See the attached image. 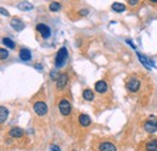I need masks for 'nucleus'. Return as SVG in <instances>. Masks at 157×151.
Listing matches in <instances>:
<instances>
[{
  "instance_id": "2eb2a0df",
  "label": "nucleus",
  "mask_w": 157,
  "mask_h": 151,
  "mask_svg": "<svg viewBox=\"0 0 157 151\" xmlns=\"http://www.w3.org/2000/svg\"><path fill=\"white\" fill-rule=\"evenodd\" d=\"M33 4H30L29 1H21L20 4H18V9H20L21 11H30V10H33Z\"/></svg>"
},
{
  "instance_id": "c85d7f7f",
  "label": "nucleus",
  "mask_w": 157,
  "mask_h": 151,
  "mask_svg": "<svg viewBox=\"0 0 157 151\" xmlns=\"http://www.w3.org/2000/svg\"><path fill=\"white\" fill-rule=\"evenodd\" d=\"M73 151H75V150H73Z\"/></svg>"
},
{
  "instance_id": "a211bd4d",
  "label": "nucleus",
  "mask_w": 157,
  "mask_h": 151,
  "mask_svg": "<svg viewBox=\"0 0 157 151\" xmlns=\"http://www.w3.org/2000/svg\"><path fill=\"white\" fill-rule=\"evenodd\" d=\"M146 151H157V140H150L146 146H145Z\"/></svg>"
},
{
  "instance_id": "393cba45",
  "label": "nucleus",
  "mask_w": 157,
  "mask_h": 151,
  "mask_svg": "<svg viewBox=\"0 0 157 151\" xmlns=\"http://www.w3.org/2000/svg\"><path fill=\"white\" fill-rule=\"evenodd\" d=\"M128 2H129V5H132V6H134V5H137L138 2V0H128Z\"/></svg>"
},
{
  "instance_id": "f03ea898",
  "label": "nucleus",
  "mask_w": 157,
  "mask_h": 151,
  "mask_svg": "<svg viewBox=\"0 0 157 151\" xmlns=\"http://www.w3.org/2000/svg\"><path fill=\"white\" fill-rule=\"evenodd\" d=\"M144 130L147 133H155L157 131V118L155 116H151L147 122L144 123Z\"/></svg>"
},
{
  "instance_id": "6e6552de",
  "label": "nucleus",
  "mask_w": 157,
  "mask_h": 151,
  "mask_svg": "<svg viewBox=\"0 0 157 151\" xmlns=\"http://www.w3.org/2000/svg\"><path fill=\"white\" fill-rule=\"evenodd\" d=\"M10 24H11V27H12L16 32H21V30H23V29L25 28V24H24L20 18H12L11 22H10Z\"/></svg>"
},
{
  "instance_id": "39448f33",
  "label": "nucleus",
  "mask_w": 157,
  "mask_h": 151,
  "mask_svg": "<svg viewBox=\"0 0 157 151\" xmlns=\"http://www.w3.org/2000/svg\"><path fill=\"white\" fill-rule=\"evenodd\" d=\"M47 105H46V103H44V102H36L35 104H34V111L38 114L39 116H44V115H46L47 114Z\"/></svg>"
},
{
  "instance_id": "5701e85b",
  "label": "nucleus",
  "mask_w": 157,
  "mask_h": 151,
  "mask_svg": "<svg viewBox=\"0 0 157 151\" xmlns=\"http://www.w3.org/2000/svg\"><path fill=\"white\" fill-rule=\"evenodd\" d=\"M0 14H1V15H4V16H9L7 10H5V9H2V7H0Z\"/></svg>"
},
{
  "instance_id": "0eeeda50",
  "label": "nucleus",
  "mask_w": 157,
  "mask_h": 151,
  "mask_svg": "<svg viewBox=\"0 0 157 151\" xmlns=\"http://www.w3.org/2000/svg\"><path fill=\"white\" fill-rule=\"evenodd\" d=\"M137 56H138V58H139V60H140V63H141L144 67H146L147 69H151L152 67H155V63H154L152 60H150L149 58H146L144 55H140L139 52H137Z\"/></svg>"
},
{
  "instance_id": "6ab92c4d",
  "label": "nucleus",
  "mask_w": 157,
  "mask_h": 151,
  "mask_svg": "<svg viewBox=\"0 0 157 151\" xmlns=\"http://www.w3.org/2000/svg\"><path fill=\"white\" fill-rule=\"evenodd\" d=\"M82 95H83V99H86V100H88V102L94 99V95H93V92H92L91 90H85Z\"/></svg>"
},
{
  "instance_id": "4be33fe9",
  "label": "nucleus",
  "mask_w": 157,
  "mask_h": 151,
  "mask_svg": "<svg viewBox=\"0 0 157 151\" xmlns=\"http://www.w3.org/2000/svg\"><path fill=\"white\" fill-rule=\"evenodd\" d=\"M9 57V51L6 48H0V60H4Z\"/></svg>"
},
{
  "instance_id": "ddd939ff",
  "label": "nucleus",
  "mask_w": 157,
  "mask_h": 151,
  "mask_svg": "<svg viewBox=\"0 0 157 151\" xmlns=\"http://www.w3.org/2000/svg\"><path fill=\"white\" fill-rule=\"evenodd\" d=\"M78 121H80V125L83 126V127H87V126L91 125V118H90V116L86 115V114H81V115L78 116Z\"/></svg>"
},
{
  "instance_id": "dca6fc26",
  "label": "nucleus",
  "mask_w": 157,
  "mask_h": 151,
  "mask_svg": "<svg viewBox=\"0 0 157 151\" xmlns=\"http://www.w3.org/2000/svg\"><path fill=\"white\" fill-rule=\"evenodd\" d=\"M7 116H9V110L5 106H0V125L6 121Z\"/></svg>"
},
{
  "instance_id": "423d86ee",
  "label": "nucleus",
  "mask_w": 157,
  "mask_h": 151,
  "mask_svg": "<svg viewBox=\"0 0 157 151\" xmlns=\"http://www.w3.org/2000/svg\"><path fill=\"white\" fill-rule=\"evenodd\" d=\"M36 30L39 32L40 35L44 39H48L51 37V29H50L46 24H42V23L38 24V25H36Z\"/></svg>"
},
{
  "instance_id": "9d476101",
  "label": "nucleus",
  "mask_w": 157,
  "mask_h": 151,
  "mask_svg": "<svg viewBox=\"0 0 157 151\" xmlns=\"http://www.w3.org/2000/svg\"><path fill=\"white\" fill-rule=\"evenodd\" d=\"M94 90H96L98 93H105V92L108 91V85H106L105 81L100 80V81H98V82H96V85H94Z\"/></svg>"
},
{
  "instance_id": "f8f14e48",
  "label": "nucleus",
  "mask_w": 157,
  "mask_h": 151,
  "mask_svg": "<svg viewBox=\"0 0 157 151\" xmlns=\"http://www.w3.org/2000/svg\"><path fill=\"white\" fill-rule=\"evenodd\" d=\"M20 58H21V60H23V62L30 60V59H32V53H30V51L27 50V48H22L20 51Z\"/></svg>"
},
{
  "instance_id": "9b49d317",
  "label": "nucleus",
  "mask_w": 157,
  "mask_h": 151,
  "mask_svg": "<svg viewBox=\"0 0 157 151\" xmlns=\"http://www.w3.org/2000/svg\"><path fill=\"white\" fill-rule=\"evenodd\" d=\"M99 151H117L116 146L110 141H104L99 145Z\"/></svg>"
},
{
  "instance_id": "1a4fd4ad",
  "label": "nucleus",
  "mask_w": 157,
  "mask_h": 151,
  "mask_svg": "<svg viewBox=\"0 0 157 151\" xmlns=\"http://www.w3.org/2000/svg\"><path fill=\"white\" fill-rule=\"evenodd\" d=\"M68 75L67 74H60L59 77L57 79V81H56V83H57V88L58 90H63L64 87H65V85L68 83Z\"/></svg>"
},
{
  "instance_id": "cd10ccee",
  "label": "nucleus",
  "mask_w": 157,
  "mask_h": 151,
  "mask_svg": "<svg viewBox=\"0 0 157 151\" xmlns=\"http://www.w3.org/2000/svg\"><path fill=\"white\" fill-rule=\"evenodd\" d=\"M35 68H36V69H40V70H41V69H42V67H41V65H40V64H36V65H35Z\"/></svg>"
},
{
  "instance_id": "f257e3e1",
  "label": "nucleus",
  "mask_w": 157,
  "mask_h": 151,
  "mask_svg": "<svg viewBox=\"0 0 157 151\" xmlns=\"http://www.w3.org/2000/svg\"><path fill=\"white\" fill-rule=\"evenodd\" d=\"M68 59V50L65 47H60L57 52V56L55 59V64L57 68H62Z\"/></svg>"
},
{
  "instance_id": "a878e982",
  "label": "nucleus",
  "mask_w": 157,
  "mask_h": 151,
  "mask_svg": "<svg viewBox=\"0 0 157 151\" xmlns=\"http://www.w3.org/2000/svg\"><path fill=\"white\" fill-rule=\"evenodd\" d=\"M80 14H81L82 16H86V15L88 14V11H87V10H81V11H80Z\"/></svg>"
},
{
  "instance_id": "4468645a",
  "label": "nucleus",
  "mask_w": 157,
  "mask_h": 151,
  "mask_svg": "<svg viewBox=\"0 0 157 151\" xmlns=\"http://www.w3.org/2000/svg\"><path fill=\"white\" fill-rule=\"evenodd\" d=\"M10 137H12V138H21V137H23V134H24V131L20 128V127H15V128H12V130H10Z\"/></svg>"
},
{
  "instance_id": "412c9836",
  "label": "nucleus",
  "mask_w": 157,
  "mask_h": 151,
  "mask_svg": "<svg viewBox=\"0 0 157 151\" xmlns=\"http://www.w3.org/2000/svg\"><path fill=\"white\" fill-rule=\"evenodd\" d=\"M62 9V5L57 2V1H53V2H51L50 4V10L52 11V12H56V11H59Z\"/></svg>"
},
{
  "instance_id": "20e7f679",
  "label": "nucleus",
  "mask_w": 157,
  "mask_h": 151,
  "mask_svg": "<svg viewBox=\"0 0 157 151\" xmlns=\"http://www.w3.org/2000/svg\"><path fill=\"white\" fill-rule=\"evenodd\" d=\"M58 109H59V111H60V114L64 115V116H68L69 114L71 113V105H70V103H69L67 99H62V100L59 102Z\"/></svg>"
},
{
  "instance_id": "7ed1b4c3",
  "label": "nucleus",
  "mask_w": 157,
  "mask_h": 151,
  "mask_svg": "<svg viewBox=\"0 0 157 151\" xmlns=\"http://www.w3.org/2000/svg\"><path fill=\"white\" fill-rule=\"evenodd\" d=\"M126 87H127V90H128L129 92L136 93V92H138V90L140 88V81L138 80L137 77H131V79L128 80Z\"/></svg>"
},
{
  "instance_id": "b1692460",
  "label": "nucleus",
  "mask_w": 157,
  "mask_h": 151,
  "mask_svg": "<svg viewBox=\"0 0 157 151\" xmlns=\"http://www.w3.org/2000/svg\"><path fill=\"white\" fill-rule=\"evenodd\" d=\"M51 151H60L57 145H51Z\"/></svg>"
},
{
  "instance_id": "bb28decb",
  "label": "nucleus",
  "mask_w": 157,
  "mask_h": 151,
  "mask_svg": "<svg viewBox=\"0 0 157 151\" xmlns=\"http://www.w3.org/2000/svg\"><path fill=\"white\" fill-rule=\"evenodd\" d=\"M126 41H127V44H129V45H131V46H132V47H133V48H136V46H134V45H133V42H132V41H131V40H126Z\"/></svg>"
},
{
  "instance_id": "f3484780",
  "label": "nucleus",
  "mask_w": 157,
  "mask_h": 151,
  "mask_svg": "<svg viewBox=\"0 0 157 151\" xmlns=\"http://www.w3.org/2000/svg\"><path fill=\"white\" fill-rule=\"evenodd\" d=\"M111 9L115 11V12H123L126 10V6L122 4V2H114L111 5Z\"/></svg>"
},
{
  "instance_id": "aec40b11",
  "label": "nucleus",
  "mask_w": 157,
  "mask_h": 151,
  "mask_svg": "<svg viewBox=\"0 0 157 151\" xmlns=\"http://www.w3.org/2000/svg\"><path fill=\"white\" fill-rule=\"evenodd\" d=\"M2 44H4L6 47H9V48H12V50L16 47L15 42H13V41H12V40H11L10 38H4V39H2Z\"/></svg>"
}]
</instances>
